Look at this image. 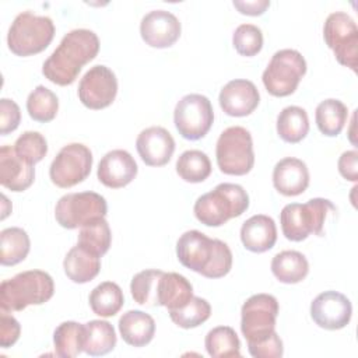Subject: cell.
<instances>
[{
    "instance_id": "obj_1",
    "label": "cell",
    "mask_w": 358,
    "mask_h": 358,
    "mask_svg": "<svg viewBox=\"0 0 358 358\" xmlns=\"http://www.w3.org/2000/svg\"><path fill=\"white\" fill-rule=\"evenodd\" d=\"M99 39L91 29L78 28L67 32L53 53L45 60L42 74L56 85H70L81 69L95 59Z\"/></svg>"
},
{
    "instance_id": "obj_2",
    "label": "cell",
    "mask_w": 358,
    "mask_h": 358,
    "mask_svg": "<svg viewBox=\"0 0 358 358\" xmlns=\"http://www.w3.org/2000/svg\"><path fill=\"white\" fill-rule=\"evenodd\" d=\"M176 256L182 266L206 278H221L232 268L229 246L220 239L208 238L197 229H190L180 235L176 242Z\"/></svg>"
},
{
    "instance_id": "obj_3",
    "label": "cell",
    "mask_w": 358,
    "mask_h": 358,
    "mask_svg": "<svg viewBox=\"0 0 358 358\" xmlns=\"http://www.w3.org/2000/svg\"><path fill=\"white\" fill-rule=\"evenodd\" d=\"M55 292L53 278L42 270H28L4 280L0 285V309L24 310L28 305H42Z\"/></svg>"
},
{
    "instance_id": "obj_4",
    "label": "cell",
    "mask_w": 358,
    "mask_h": 358,
    "mask_svg": "<svg viewBox=\"0 0 358 358\" xmlns=\"http://www.w3.org/2000/svg\"><path fill=\"white\" fill-rule=\"evenodd\" d=\"M248 207L249 196L241 185L220 183L196 200L193 213L201 224L221 227L228 220L242 215Z\"/></svg>"
},
{
    "instance_id": "obj_5",
    "label": "cell",
    "mask_w": 358,
    "mask_h": 358,
    "mask_svg": "<svg viewBox=\"0 0 358 358\" xmlns=\"http://www.w3.org/2000/svg\"><path fill=\"white\" fill-rule=\"evenodd\" d=\"M329 211H336V206L322 197L310 199L303 204H287L280 213L284 236L292 242L305 241L310 234L320 236Z\"/></svg>"
},
{
    "instance_id": "obj_6",
    "label": "cell",
    "mask_w": 358,
    "mask_h": 358,
    "mask_svg": "<svg viewBox=\"0 0 358 358\" xmlns=\"http://www.w3.org/2000/svg\"><path fill=\"white\" fill-rule=\"evenodd\" d=\"M53 36L55 24L52 18L24 11L11 22L7 34V45L15 56L27 57L45 50Z\"/></svg>"
},
{
    "instance_id": "obj_7",
    "label": "cell",
    "mask_w": 358,
    "mask_h": 358,
    "mask_svg": "<svg viewBox=\"0 0 358 358\" xmlns=\"http://www.w3.org/2000/svg\"><path fill=\"white\" fill-rule=\"evenodd\" d=\"M215 157L222 173L235 176L249 173L255 165L253 141L249 130L242 126L225 129L217 140Z\"/></svg>"
},
{
    "instance_id": "obj_8",
    "label": "cell",
    "mask_w": 358,
    "mask_h": 358,
    "mask_svg": "<svg viewBox=\"0 0 358 358\" xmlns=\"http://www.w3.org/2000/svg\"><path fill=\"white\" fill-rule=\"evenodd\" d=\"M306 73V62L295 49L277 50L263 71L262 80L273 96H288L295 92Z\"/></svg>"
},
{
    "instance_id": "obj_9",
    "label": "cell",
    "mask_w": 358,
    "mask_h": 358,
    "mask_svg": "<svg viewBox=\"0 0 358 358\" xmlns=\"http://www.w3.org/2000/svg\"><path fill=\"white\" fill-rule=\"evenodd\" d=\"M323 38L337 62L357 73L358 28L355 21L343 11L329 14L323 25Z\"/></svg>"
},
{
    "instance_id": "obj_10",
    "label": "cell",
    "mask_w": 358,
    "mask_h": 358,
    "mask_svg": "<svg viewBox=\"0 0 358 358\" xmlns=\"http://www.w3.org/2000/svg\"><path fill=\"white\" fill-rule=\"evenodd\" d=\"M108 204L103 196L95 192L69 193L59 199L55 207L57 224L67 229H76L84 224L105 217Z\"/></svg>"
},
{
    "instance_id": "obj_11",
    "label": "cell",
    "mask_w": 358,
    "mask_h": 358,
    "mask_svg": "<svg viewBox=\"0 0 358 358\" xmlns=\"http://www.w3.org/2000/svg\"><path fill=\"white\" fill-rule=\"evenodd\" d=\"M278 302L270 294H256L241 309V331L249 343H259L275 331Z\"/></svg>"
},
{
    "instance_id": "obj_12",
    "label": "cell",
    "mask_w": 358,
    "mask_h": 358,
    "mask_svg": "<svg viewBox=\"0 0 358 358\" xmlns=\"http://www.w3.org/2000/svg\"><path fill=\"white\" fill-rule=\"evenodd\" d=\"M213 122V105L201 94H187L175 106L173 123L179 134L186 140L203 138L211 129Z\"/></svg>"
},
{
    "instance_id": "obj_13",
    "label": "cell",
    "mask_w": 358,
    "mask_h": 358,
    "mask_svg": "<svg viewBox=\"0 0 358 358\" xmlns=\"http://www.w3.org/2000/svg\"><path fill=\"white\" fill-rule=\"evenodd\" d=\"M92 168V152L81 143L64 145L49 168V176L53 185L62 189L73 187L85 180Z\"/></svg>"
},
{
    "instance_id": "obj_14",
    "label": "cell",
    "mask_w": 358,
    "mask_h": 358,
    "mask_svg": "<svg viewBox=\"0 0 358 358\" xmlns=\"http://www.w3.org/2000/svg\"><path fill=\"white\" fill-rule=\"evenodd\" d=\"M77 94L81 103L88 109L99 110L108 108L117 94L115 73L103 64L91 67L80 80Z\"/></svg>"
},
{
    "instance_id": "obj_15",
    "label": "cell",
    "mask_w": 358,
    "mask_h": 358,
    "mask_svg": "<svg viewBox=\"0 0 358 358\" xmlns=\"http://www.w3.org/2000/svg\"><path fill=\"white\" fill-rule=\"evenodd\" d=\"M352 316L350 299L337 291H324L310 303V317L322 329L340 330L345 327Z\"/></svg>"
},
{
    "instance_id": "obj_16",
    "label": "cell",
    "mask_w": 358,
    "mask_h": 358,
    "mask_svg": "<svg viewBox=\"0 0 358 358\" xmlns=\"http://www.w3.org/2000/svg\"><path fill=\"white\" fill-rule=\"evenodd\" d=\"M180 22L175 14L166 10H152L147 13L140 22V35L143 41L157 49L172 46L180 36Z\"/></svg>"
},
{
    "instance_id": "obj_17",
    "label": "cell",
    "mask_w": 358,
    "mask_h": 358,
    "mask_svg": "<svg viewBox=\"0 0 358 358\" xmlns=\"http://www.w3.org/2000/svg\"><path fill=\"white\" fill-rule=\"evenodd\" d=\"M218 102L228 116L242 117L250 115L257 108L260 94L252 81L236 78L221 88Z\"/></svg>"
},
{
    "instance_id": "obj_18",
    "label": "cell",
    "mask_w": 358,
    "mask_h": 358,
    "mask_svg": "<svg viewBox=\"0 0 358 358\" xmlns=\"http://www.w3.org/2000/svg\"><path fill=\"white\" fill-rule=\"evenodd\" d=\"M136 148L145 165L162 166L172 158L175 140L166 129L161 126H151L140 131L136 140Z\"/></svg>"
},
{
    "instance_id": "obj_19",
    "label": "cell",
    "mask_w": 358,
    "mask_h": 358,
    "mask_svg": "<svg viewBox=\"0 0 358 358\" xmlns=\"http://www.w3.org/2000/svg\"><path fill=\"white\" fill-rule=\"evenodd\" d=\"M137 175V164L126 150H112L106 152L98 164V180L110 189L127 186Z\"/></svg>"
},
{
    "instance_id": "obj_20",
    "label": "cell",
    "mask_w": 358,
    "mask_h": 358,
    "mask_svg": "<svg viewBox=\"0 0 358 358\" xmlns=\"http://www.w3.org/2000/svg\"><path fill=\"white\" fill-rule=\"evenodd\" d=\"M35 179V168L22 159L11 145L0 148V183L11 192L27 190Z\"/></svg>"
},
{
    "instance_id": "obj_21",
    "label": "cell",
    "mask_w": 358,
    "mask_h": 358,
    "mask_svg": "<svg viewBox=\"0 0 358 358\" xmlns=\"http://www.w3.org/2000/svg\"><path fill=\"white\" fill-rule=\"evenodd\" d=\"M273 185L284 196H298L309 186V171L302 159L287 157L273 169Z\"/></svg>"
},
{
    "instance_id": "obj_22",
    "label": "cell",
    "mask_w": 358,
    "mask_h": 358,
    "mask_svg": "<svg viewBox=\"0 0 358 358\" xmlns=\"http://www.w3.org/2000/svg\"><path fill=\"white\" fill-rule=\"evenodd\" d=\"M241 241L245 249L253 253L270 250L277 241V227L274 220L264 214L252 215L242 224Z\"/></svg>"
},
{
    "instance_id": "obj_23",
    "label": "cell",
    "mask_w": 358,
    "mask_h": 358,
    "mask_svg": "<svg viewBox=\"0 0 358 358\" xmlns=\"http://www.w3.org/2000/svg\"><path fill=\"white\" fill-rule=\"evenodd\" d=\"M63 268L73 282L85 284L99 274L101 257L77 243L67 252Z\"/></svg>"
},
{
    "instance_id": "obj_24",
    "label": "cell",
    "mask_w": 358,
    "mask_h": 358,
    "mask_svg": "<svg viewBox=\"0 0 358 358\" xmlns=\"http://www.w3.org/2000/svg\"><path fill=\"white\" fill-rule=\"evenodd\" d=\"M119 331L123 341L131 347L147 345L155 334L154 319L143 310H127L119 319Z\"/></svg>"
},
{
    "instance_id": "obj_25",
    "label": "cell",
    "mask_w": 358,
    "mask_h": 358,
    "mask_svg": "<svg viewBox=\"0 0 358 358\" xmlns=\"http://www.w3.org/2000/svg\"><path fill=\"white\" fill-rule=\"evenodd\" d=\"M193 296V287L189 280L178 273L162 274L158 285V305L169 310L183 308Z\"/></svg>"
},
{
    "instance_id": "obj_26",
    "label": "cell",
    "mask_w": 358,
    "mask_h": 358,
    "mask_svg": "<svg viewBox=\"0 0 358 358\" xmlns=\"http://www.w3.org/2000/svg\"><path fill=\"white\" fill-rule=\"evenodd\" d=\"M271 273L280 282L296 284L308 275L309 263L298 250H282L273 257Z\"/></svg>"
},
{
    "instance_id": "obj_27",
    "label": "cell",
    "mask_w": 358,
    "mask_h": 358,
    "mask_svg": "<svg viewBox=\"0 0 358 358\" xmlns=\"http://www.w3.org/2000/svg\"><path fill=\"white\" fill-rule=\"evenodd\" d=\"M309 131L308 113L301 106H287L277 116V133L285 143H299Z\"/></svg>"
},
{
    "instance_id": "obj_28",
    "label": "cell",
    "mask_w": 358,
    "mask_h": 358,
    "mask_svg": "<svg viewBox=\"0 0 358 358\" xmlns=\"http://www.w3.org/2000/svg\"><path fill=\"white\" fill-rule=\"evenodd\" d=\"M348 117L347 106L334 98L322 101L316 106L315 120L319 131L327 137H336L341 133Z\"/></svg>"
},
{
    "instance_id": "obj_29",
    "label": "cell",
    "mask_w": 358,
    "mask_h": 358,
    "mask_svg": "<svg viewBox=\"0 0 358 358\" xmlns=\"http://www.w3.org/2000/svg\"><path fill=\"white\" fill-rule=\"evenodd\" d=\"M31 249L28 234L18 227L6 228L0 232V263L14 266L22 262Z\"/></svg>"
},
{
    "instance_id": "obj_30",
    "label": "cell",
    "mask_w": 358,
    "mask_h": 358,
    "mask_svg": "<svg viewBox=\"0 0 358 358\" xmlns=\"http://www.w3.org/2000/svg\"><path fill=\"white\" fill-rule=\"evenodd\" d=\"M85 326L84 352L91 357H99L110 352L116 345V333L106 320H90Z\"/></svg>"
},
{
    "instance_id": "obj_31",
    "label": "cell",
    "mask_w": 358,
    "mask_h": 358,
    "mask_svg": "<svg viewBox=\"0 0 358 358\" xmlns=\"http://www.w3.org/2000/svg\"><path fill=\"white\" fill-rule=\"evenodd\" d=\"M85 326L73 320L60 323L53 333L55 351L62 358H74L84 351Z\"/></svg>"
},
{
    "instance_id": "obj_32",
    "label": "cell",
    "mask_w": 358,
    "mask_h": 358,
    "mask_svg": "<svg viewBox=\"0 0 358 358\" xmlns=\"http://www.w3.org/2000/svg\"><path fill=\"white\" fill-rule=\"evenodd\" d=\"M88 301L95 315L101 317H110L122 309L124 296L116 282L103 281L91 291Z\"/></svg>"
},
{
    "instance_id": "obj_33",
    "label": "cell",
    "mask_w": 358,
    "mask_h": 358,
    "mask_svg": "<svg viewBox=\"0 0 358 358\" xmlns=\"http://www.w3.org/2000/svg\"><path fill=\"white\" fill-rule=\"evenodd\" d=\"M112 232L105 217L84 224L78 232V245L102 257L110 248Z\"/></svg>"
},
{
    "instance_id": "obj_34",
    "label": "cell",
    "mask_w": 358,
    "mask_h": 358,
    "mask_svg": "<svg viewBox=\"0 0 358 358\" xmlns=\"http://www.w3.org/2000/svg\"><path fill=\"white\" fill-rule=\"evenodd\" d=\"M206 350L213 358L241 357V341L235 330L229 326L211 329L204 340Z\"/></svg>"
},
{
    "instance_id": "obj_35",
    "label": "cell",
    "mask_w": 358,
    "mask_h": 358,
    "mask_svg": "<svg viewBox=\"0 0 358 358\" xmlns=\"http://www.w3.org/2000/svg\"><path fill=\"white\" fill-rule=\"evenodd\" d=\"M176 172L185 182L200 183L211 173L210 158L200 150H187L179 155Z\"/></svg>"
},
{
    "instance_id": "obj_36",
    "label": "cell",
    "mask_w": 358,
    "mask_h": 358,
    "mask_svg": "<svg viewBox=\"0 0 358 358\" xmlns=\"http://www.w3.org/2000/svg\"><path fill=\"white\" fill-rule=\"evenodd\" d=\"M27 110L31 119L39 123L53 120L59 110V99L53 91L45 85H38L27 99Z\"/></svg>"
},
{
    "instance_id": "obj_37",
    "label": "cell",
    "mask_w": 358,
    "mask_h": 358,
    "mask_svg": "<svg viewBox=\"0 0 358 358\" xmlns=\"http://www.w3.org/2000/svg\"><path fill=\"white\" fill-rule=\"evenodd\" d=\"M162 270H143L137 273L130 282L133 299L140 305L158 306V285L162 277Z\"/></svg>"
},
{
    "instance_id": "obj_38",
    "label": "cell",
    "mask_w": 358,
    "mask_h": 358,
    "mask_svg": "<svg viewBox=\"0 0 358 358\" xmlns=\"http://www.w3.org/2000/svg\"><path fill=\"white\" fill-rule=\"evenodd\" d=\"M211 315L210 303L200 296H192V299L180 309L169 310L171 320L182 329H193L204 323Z\"/></svg>"
},
{
    "instance_id": "obj_39",
    "label": "cell",
    "mask_w": 358,
    "mask_h": 358,
    "mask_svg": "<svg viewBox=\"0 0 358 358\" xmlns=\"http://www.w3.org/2000/svg\"><path fill=\"white\" fill-rule=\"evenodd\" d=\"M13 147L22 159L32 165L42 161L48 154L46 138L39 131H24Z\"/></svg>"
},
{
    "instance_id": "obj_40",
    "label": "cell",
    "mask_w": 358,
    "mask_h": 358,
    "mask_svg": "<svg viewBox=\"0 0 358 358\" xmlns=\"http://www.w3.org/2000/svg\"><path fill=\"white\" fill-rule=\"evenodd\" d=\"M232 45L241 56L257 55L263 48L262 29L253 24H241L232 35Z\"/></svg>"
},
{
    "instance_id": "obj_41",
    "label": "cell",
    "mask_w": 358,
    "mask_h": 358,
    "mask_svg": "<svg viewBox=\"0 0 358 358\" xmlns=\"http://www.w3.org/2000/svg\"><path fill=\"white\" fill-rule=\"evenodd\" d=\"M248 350L255 358H280L284 354L282 341L275 331L259 343H249Z\"/></svg>"
},
{
    "instance_id": "obj_42",
    "label": "cell",
    "mask_w": 358,
    "mask_h": 358,
    "mask_svg": "<svg viewBox=\"0 0 358 358\" xmlns=\"http://www.w3.org/2000/svg\"><path fill=\"white\" fill-rule=\"evenodd\" d=\"M21 122L20 106L8 98L0 99V134L6 136L14 131Z\"/></svg>"
},
{
    "instance_id": "obj_43",
    "label": "cell",
    "mask_w": 358,
    "mask_h": 358,
    "mask_svg": "<svg viewBox=\"0 0 358 358\" xmlns=\"http://www.w3.org/2000/svg\"><path fill=\"white\" fill-rule=\"evenodd\" d=\"M8 313L10 312L0 309V345L3 348L14 345L21 333V326L18 320Z\"/></svg>"
},
{
    "instance_id": "obj_44",
    "label": "cell",
    "mask_w": 358,
    "mask_h": 358,
    "mask_svg": "<svg viewBox=\"0 0 358 358\" xmlns=\"http://www.w3.org/2000/svg\"><path fill=\"white\" fill-rule=\"evenodd\" d=\"M340 175L351 182L358 180V152L355 150L344 151L338 158Z\"/></svg>"
},
{
    "instance_id": "obj_45",
    "label": "cell",
    "mask_w": 358,
    "mask_h": 358,
    "mask_svg": "<svg viewBox=\"0 0 358 358\" xmlns=\"http://www.w3.org/2000/svg\"><path fill=\"white\" fill-rule=\"evenodd\" d=\"M234 7L241 13L246 15H262L268 7L270 1L268 0H234Z\"/></svg>"
}]
</instances>
